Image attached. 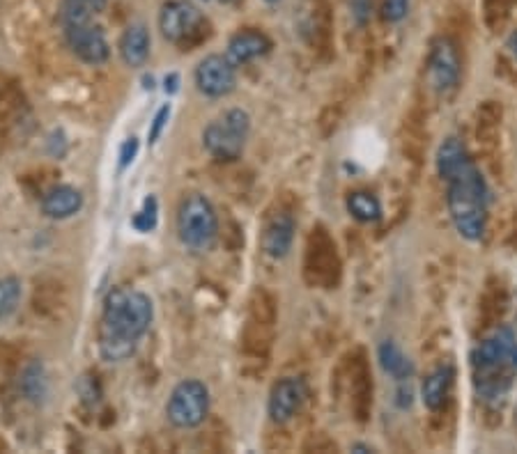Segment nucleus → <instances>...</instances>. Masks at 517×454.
<instances>
[{
    "mask_svg": "<svg viewBox=\"0 0 517 454\" xmlns=\"http://www.w3.org/2000/svg\"><path fill=\"white\" fill-rule=\"evenodd\" d=\"M336 267L339 264H336L334 246L327 239V235H322V230H318L310 239L309 271H315V280L318 282H331Z\"/></svg>",
    "mask_w": 517,
    "mask_h": 454,
    "instance_id": "16",
    "label": "nucleus"
},
{
    "mask_svg": "<svg viewBox=\"0 0 517 454\" xmlns=\"http://www.w3.org/2000/svg\"><path fill=\"white\" fill-rule=\"evenodd\" d=\"M155 308L147 294L138 289H113L104 301L99 319V354L108 363L131 358L138 339L150 330Z\"/></svg>",
    "mask_w": 517,
    "mask_h": 454,
    "instance_id": "2",
    "label": "nucleus"
},
{
    "mask_svg": "<svg viewBox=\"0 0 517 454\" xmlns=\"http://www.w3.org/2000/svg\"><path fill=\"white\" fill-rule=\"evenodd\" d=\"M248 131H251V117H248L247 110H228L226 116L214 120L205 129V147L218 161H235L244 152Z\"/></svg>",
    "mask_w": 517,
    "mask_h": 454,
    "instance_id": "5",
    "label": "nucleus"
},
{
    "mask_svg": "<svg viewBox=\"0 0 517 454\" xmlns=\"http://www.w3.org/2000/svg\"><path fill=\"white\" fill-rule=\"evenodd\" d=\"M410 12V0H382V19L387 24H400Z\"/></svg>",
    "mask_w": 517,
    "mask_h": 454,
    "instance_id": "23",
    "label": "nucleus"
},
{
    "mask_svg": "<svg viewBox=\"0 0 517 454\" xmlns=\"http://www.w3.org/2000/svg\"><path fill=\"white\" fill-rule=\"evenodd\" d=\"M508 48H511V53L515 55V60H517V30L511 35V39H508Z\"/></svg>",
    "mask_w": 517,
    "mask_h": 454,
    "instance_id": "29",
    "label": "nucleus"
},
{
    "mask_svg": "<svg viewBox=\"0 0 517 454\" xmlns=\"http://www.w3.org/2000/svg\"><path fill=\"white\" fill-rule=\"evenodd\" d=\"M378 358L384 372H387L393 381L402 383L414 377V365H411V360L407 358L405 351H402L393 339H384L382 345H380Z\"/></svg>",
    "mask_w": 517,
    "mask_h": 454,
    "instance_id": "18",
    "label": "nucleus"
},
{
    "mask_svg": "<svg viewBox=\"0 0 517 454\" xmlns=\"http://www.w3.org/2000/svg\"><path fill=\"white\" fill-rule=\"evenodd\" d=\"M306 383L299 377H286L274 383L269 392V418L276 425H286L299 413L306 402Z\"/></svg>",
    "mask_w": 517,
    "mask_h": 454,
    "instance_id": "9",
    "label": "nucleus"
},
{
    "mask_svg": "<svg viewBox=\"0 0 517 454\" xmlns=\"http://www.w3.org/2000/svg\"><path fill=\"white\" fill-rule=\"evenodd\" d=\"M42 386H44L42 369H39L37 365H33V368L25 369V374H24V390H25V395L30 397V399H37V397L42 395Z\"/></svg>",
    "mask_w": 517,
    "mask_h": 454,
    "instance_id": "24",
    "label": "nucleus"
},
{
    "mask_svg": "<svg viewBox=\"0 0 517 454\" xmlns=\"http://www.w3.org/2000/svg\"><path fill=\"white\" fill-rule=\"evenodd\" d=\"M460 72H462V63H460L455 42L451 37H437L428 55V74H431L432 87L441 95H449L458 87Z\"/></svg>",
    "mask_w": 517,
    "mask_h": 454,
    "instance_id": "8",
    "label": "nucleus"
},
{
    "mask_svg": "<svg viewBox=\"0 0 517 454\" xmlns=\"http://www.w3.org/2000/svg\"><path fill=\"white\" fill-rule=\"evenodd\" d=\"M267 3H279V0H267Z\"/></svg>",
    "mask_w": 517,
    "mask_h": 454,
    "instance_id": "30",
    "label": "nucleus"
},
{
    "mask_svg": "<svg viewBox=\"0 0 517 454\" xmlns=\"http://www.w3.org/2000/svg\"><path fill=\"white\" fill-rule=\"evenodd\" d=\"M65 35H67V44L78 58L87 65H102L108 60V48L106 35L99 25L92 24H83V25H74V28H65Z\"/></svg>",
    "mask_w": 517,
    "mask_h": 454,
    "instance_id": "11",
    "label": "nucleus"
},
{
    "mask_svg": "<svg viewBox=\"0 0 517 454\" xmlns=\"http://www.w3.org/2000/svg\"><path fill=\"white\" fill-rule=\"evenodd\" d=\"M295 216L290 211H276L262 232V253L271 259H283L295 241Z\"/></svg>",
    "mask_w": 517,
    "mask_h": 454,
    "instance_id": "12",
    "label": "nucleus"
},
{
    "mask_svg": "<svg viewBox=\"0 0 517 454\" xmlns=\"http://www.w3.org/2000/svg\"><path fill=\"white\" fill-rule=\"evenodd\" d=\"M168 420L179 429H194L203 425L209 413V390L205 383L196 378H187L173 390L168 399Z\"/></svg>",
    "mask_w": 517,
    "mask_h": 454,
    "instance_id": "7",
    "label": "nucleus"
},
{
    "mask_svg": "<svg viewBox=\"0 0 517 454\" xmlns=\"http://www.w3.org/2000/svg\"><path fill=\"white\" fill-rule=\"evenodd\" d=\"M83 207V196L81 191H76L74 187H54L51 191L44 193L42 197V211L44 216L49 218L63 220L69 216L78 214Z\"/></svg>",
    "mask_w": 517,
    "mask_h": 454,
    "instance_id": "15",
    "label": "nucleus"
},
{
    "mask_svg": "<svg viewBox=\"0 0 517 454\" xmlns=\"http://www.w3.org/2000/svg\"><path fill=\"white\" fill-rule=\"evenodd\" d=\"M437 173L446 184V207L462 239L481 241L488 232L490 188L462 140L446 138L437 149Z\"/></svg>",
    "mask_w": 517,
    "mask_h": 454,
    "instance_id": "1",
    "label": "nucleus"
},
{
    "mask_svg": "<svg viewBox=\"0 0 517 454\" xmlns=\"http://www.w3.org/2000/svg\"><path fill=\"white\" fill-rule=\"evenodd\" d=\"M372 12V0H352V16L359 25L368 24Z\"/></svg>",
    "mask_w": 517,
    "mask_h": 454,
    "instance_id": "25",
    "label": "nucleus"
},
{
    "mask_svg": "<svg viewBox=\"0 0 517 454\" xmlns=\"http://www.w3.org/2000/svg\"><path fill=\"white\" fill-rule=\"evenodd\" d=\"M223 3H230V0H223Z\"/></svg>",
    "mask_w": 517,
    "mask_h": 454,
    "instance_id": "31",
    "label": "nucleus"
},
{
    "mask_svg": "<svg viewBox=\"0 0 517 454\" xmlns=\"http://www.w3.org/2000/svg\"><path fill=\"white\" fill-rule=\"evenodd\" d=\"M177 232L187 248L205 253L218 237V218L212 202L200 193H191L179 202Z\"/></svg>",
    "mask_w": 517,
    "mask_h": 454,
    "instance_id": "4",
    "label": "nucleus"
},
{
    "mask_svg": "<svg viewBox=\"0 0 517 454\" xmlns=\"http://www.w3.org/2000/svg\"><path fill=\"white\" fill-rule=\"evenodd\" d=\"M21 298V282L16 277L0 280V319H7L16 310Z\"/></svg>",
    "mask_w": 517,
    "mask_h": 454,
    "instance_id": "21",
    "label": "nucleus"
},
{
    "mask_svg": "<svg viewBox=\"0 0 517 454\" xmlns=\"http://www.w3.org/2000/svg\"><path fill=\"white\" fill-rule=\"evenodd\" d=\"M87 5H90V10L97 15V12H102L104 7H106V0H86Z\"/></svg>",
    "mask_w": 517,
    "mask_h": 454,
    "instance_id": "28",
    "label": "nucleus"
},
{
    "mask_svg": "<svg viewBox=\"0 0 517 454\" xmlns=\"http://www.w3.org/2000/svg\"><path fill=\"white\" fill-rule=\"evenodd\" d=\"M235 65L226 58V55H208L203 63L196 69V86L203 95L214 96H226L235 90Z\"/></svg>",
    "mask_w": 517,
    "mask_h": 454,
    "instance_id": "10",
    "label": "nucleus"
},
{
    "mask_svg": "<svg viewBox=\"0 0 517 454\" xmlns=\"http://www.w3.org/2000/svg\"><path fill=\"white\" fill-rule=\"evenodd\" d=\"M271 48V39L265 33H258V30H244L238 33L235 37L228 42L226 58L230 60L235 67H242V65L251 63V60L262 58L267 55Z\"/></svg>",
    "mask_w": 517,
    "mask_h": 454,
    "instance_id": "13",
    "label": "nucleus"
},
{
    "mask_svg": "<svg viewBox=\"0 0 517 454\" xmlns=\"http://www.w3.org/2000/svg\"><path fill=\"white\" fill-rule=\"evenodd\" d=\"M92 15L86 0H63V7H60V19H63L65 28H74V25L90 24Z\"/></svg>",
    "mask_w": 517,
    "mask_h": 454,
    "instance_id": "20",
    "label": "nucleus"
},
{
    "mask_svg": "<svg viewBox=\"0 0 517 454\" xmlns=\"http://www.w3.org/2000/svg\"><path fill=\"white\" fill-rule=\"evenodd\" d=\"M168 117H170V106H164V108L157 113V117H155V122H152V129H150V143H157V138L161 136V131H164V126H166V122H168Z\"/></svg>",
    "mask_w": 517,
    "mask_h": 454,
    "instance_id": "26",
    "label": "nucleus"
},
{
    "mask_svg": "<svg viewBox=\"0 0 517 454\" xmlns=\"http://www.w3.org/2000/svg\"><path fill=\"white\" fill-rule=\"evenodd\" d=\"M120 55L129 67L146 65L150 55V33L143 24H134L125 30L120 39Z\"/></svg>",
    "mask_w": 517,
    "mask_h": 454,
    "instance_id": "17",
    "label": "nucleus"
},
{
    "mask_svg": "<svg viewBox=\"0 0 517 454\" xmlns=\"http://www.w3.org/2000/svg\"><path fill=\"white\" fill-rule=\"evenodd\" d=\"M136 152H138V143L136 138H129L125 145H122V152H120V166L127 167L131 161H134Z\"/></svg>",
    "mask_w": 517,
    "mask_h": 454,
    "instance_id": "27",
    "label": "nucleus"
},
{
    "mask_svg": "<svg viewBox=\"0 0 517 454\" xmlns=\"http://www.w3.org/2000/svg\"><path fill=\"white\" fill-rule=\"evenodd\" d=\"M348 211L352 218H357L359 223H378L382 218V205L372 193L368 191H354L348 196Z\"/></svg>",
    "mask_w": 517,
    "mask_h": 454,
    "instance_id": "19",
    "label": "nucleus"
},
{
    "mask_svg": "<svg viewBox=\"0 0 517 454\" xmlns=\"http://www.w3.org/2000/svg\"><path fill=\"white\" fill-rule=\"evenodd\" d=\"M131 225H134L138 232L155 230V225H157V200H155V197H147L146 205H143V209H140L138 214L134 216Z\"/></svg>",
    "mask_w": 517,
    "mask_h": 454,
    "instance_id": "22",
    "label": "nucleus"
},
{
    "mask_svg": "<svg viewBox=\"0 0 517 454\" xmlns=\"http://www.w3.org/2000/svg\"><path fill=\"white\" fill-rule=\"evenodd\" d=\"M455 381V369L451 365H440L437 369H432L426 377L423 386H421V402L428 411H440L444 409V404L449 402L451 390H453Z\"/></svg>",
    "mask_w": 517,
    "mask_h": 454,
    "instance_id": "14",
    "label": "nucleus"
},
{
    "mask_svg": "<svg viewBox=\"0 0 517 454\" xmlns=\"http://www.w3.org/2000/svg\"><path fill=\"white\" fill-rule=\"evenodd\" d=\"M159 28L168 42L177 44L179 48H191L208 37V19L200 10L184 0H170L161 7Z\"/></svg>",
    "mask_w": 517,
    "mask_h": 454,
    "instance_id": "6",
    "label": "nucleus"
},
{
    "mask_svg": "<svg viewBox=\"0 0 517 454\" xmlns=\"http://www.w3.org/2000/svg\"><path fill=\"white\" fill-rule=\"evenodd\" d=\"M476 390L485 402H503L517 372V335L502 326L481 342L471 354Z\"/></svg>",
    "mask_w": 517,
    "mask_h": 454,
    "instance_id": "3",
    "label": "nucleus"
}]
</instances>
